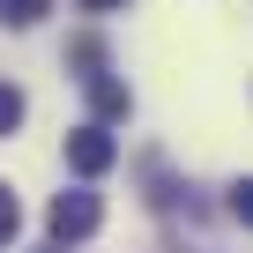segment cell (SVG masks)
Instances as JSON below:
<instances>
[{
	"label": "cell",
	"mask_w": 253,
	"mask_h": 253,
	"mask_svg": "<svg viewBox=\"0 0 253 253\" xmlns=\"http://www.w3.org/2000/svg\"><path fill=\"white\" fill-rule=\"evenodd\" d=\"M45 223H52V238H60V246H75V238H89V231L104 223V201H97L89 186H67V194H52Z\"/></svg>",
	"instance_id": "cell-1"
},
{
	"label": "cell",
	"mask_w": 253,
	"mask_h": 253,
	"mask_svg": "<svg viewBox=\"0 0 253 253\" xmlns=\"http://www.w3.org/2000/svg\"><path fill=\"white\" fill-rule=\"evenodd\" d=\"M119 164V142L104 134V126H75V134H67V171L75 179H104Z\"/></svg>",
	"instance_id": "cell-2"
},
{
	"label": "cell",
	"mask_w": 253,
	"mask_h": 253,
	"mask_svg": "<svg viewBox=\"0 0 253 253\" xmlns=\"http://www.w3.org/2000/svg\"><path fill=\"white\" fill-rule=\"evenodd\" d=\"M82 89H89V104H97V119H126V112H134V97H126V82H119L112 67H97V75H82Z\"/></svg>",
	"instance_id": "cell-3"
},
{
	"label": "cell",
	"mask_w": 253,
	"mask_h": 253,
	"mask_svg": "<svg viewBox=\"0 0 253 253\" xmlns=\"http://www.w3.org/2000/svg\"><path fill=\"white\" fill-rule=\"evenodd\" d=\"M45 15H52V0H0V23H15V30H30Z\"/></svg>",
	"instance_id": "cell-4"
},
{
	"label": "cell",
	"mask_w": 253,
	"mask_h": 253,
	"mask_svg": "<svg viewBox=\"0 0 253 253\" xmlns=\"http://www.w3.org/2000/svg\"><path fill=\"white\" fill-rule=\"evenodd\" d=\"M15 126H23V89L0 82V134H15Z\"/></svg>",
	"instance_id": "cell-5"
},
{
	"label": "cell",
	"mask_w": 253,
	"mask_h": 253,
	"mask_svg": "<svg viewBox=\"0 0 253 253\" xmlns=\"http://www.w3.org/2000/svg\"><path fill=\"white\" fill-rule=\"evenodd\" d=\"M15 231H23V201L8 194V179H0V246H8Z\"/></svg>",
	"instance_id": "cell-6"
},
{
	"label": "cell",
	"mask_w": 253,
	"mask_h": 253,
	"mask_svg": "<svg viewBox=\"0 0 253 253\" xmlns=\"http://www.w3.org/2000/svg\"><path fill=\"white\" fill-rule=\"evenodd\" d=\"M67 60H75L82 75H97V67H104V45H97V38H75V45H67Z\"/></svg>",
	"instance_id": "cell-7"
},
{
	"label": "cell",
	"mask_w": 253,
	"mask_h": 253,
	"mask_svg": "<svg viewBox=\"0 0 253 253\" xmlns=\"http://www.w3.org/2000/svg\"><path fill=\"white\" fill-rule=\"evenodd\" d=\"M223 209H231V216H238V223H253V186H246V179H238V186H231V201H223Z\"/></svg>",
	"instance_id": "cell-8"
},
{
	"label": "cell",
	"mask_w": 253,
	"mask_h": 253,
	"mask_svg": "<svg viewBox=\"0 0 253 253\" xmlns=\"http://www.w3.org/2000/svg\"><path fill=\"white\" fill-rule=\"evenodd\" d=\"M89 8H119V0H89Z\"/></svg>",
	"instance_id": "cell-9"
},
{
	"label": "cell",
	"mask_w": 253,
	"mask_h": 253,
	"mask_svg": "<svg viewBox=\"0 0 253 253\" xmlns=\"http://www.w3.org/2000/svg\"><path fill=\"white\" fill-rule=\"evenodd\" d=\"M45 253H60V246H45Z\"/></svg>",
	"instance_id": "cell-10"
}]
</instances>
